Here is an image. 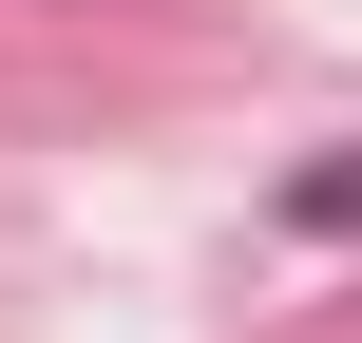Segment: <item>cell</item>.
<instances>
[{
	"mask_svg": "<svg viewBox=\"0 0 362 343\" xmlns=\"http://www.w3.org/2000/svg\"><path fill=\"white\" fill-rule=\"evenodd\" d=\"M286 210H305V229H362V172H305Z\"/></svg>",
	"mask_w": 362,
	"mask_h": 343,
	"instance_id": "6da1fadb",
	"label": "cell"
}]
</instances>
